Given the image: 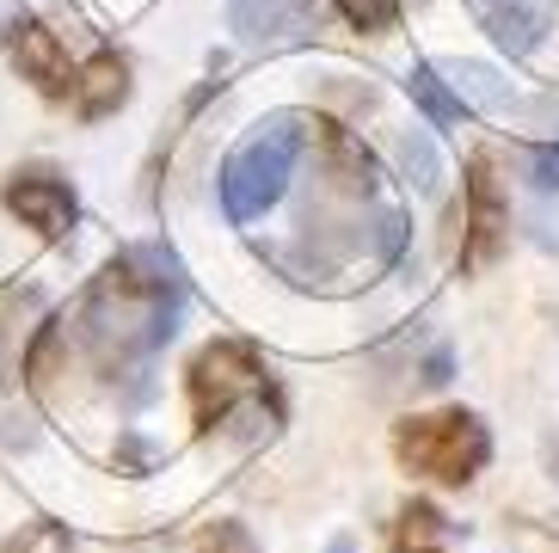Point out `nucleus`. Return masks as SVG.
Returning a JSON list of instances; mask_svg holds the SVG:
<instances>
[{"mask_svg": "<svg viewBox=\"0 0 559 553\" xmlns=\"http://www.w3.org/2000/svg\"><path fill=\"white\" fill-rule=\"evenodd\" d=\"M308 130L313 123L301 111H277V117H264L247 142H234V154L222 161V215L228 222L247 228V222H259L277 203L296 161L308 154Z\"/></svg>", "mask_w": 559, "mask_h": 553, "instance_id": "nucleus-3", "label": "nucleus"}, {"mask_svg": "<svg viewBox=\"0 0 559 553\" xmlns=\"http://www.w3.org/2000/svg\"><path fill=\"white\" fill-rule=\"evenodd\" d=\"M0 553H68V529L62 522H25L19 536L0 541Z\"/></svg>", "mask_w": 559, "mask_h": 553, "instance_id": "nucleus-16", "label": "nucleus"}, {"mask_svg": "<svg viewBox=\"0 0 559 553\" xmlns=\"http://www.w3.org/2000/svg\"><path fill=\"white\" fill-rule=\"evenodd\" d=\"M123 93H130V68H123V56H99V62L74 81V105H81V117L117 111V105H123Z\"/></svg>", "mask_w": 559, "mask_h": 553, "instance_id": "nucleus-13", "label": "nucleus"}, {"mask_svg": "<svg viewBox=\"0 0 559 553\" xmlns=\"http://www.w3.org/2000/svg\"><path fill=\"white\" fill-rule=\"evenodd\" d=\"M412 93L425 98V111L437 117V123H455L461 117V105H455V93H443V81H437V68H412Z\"/></svg>", "mask_w": 559, "mask_h": 553, "instance_id": "nucleus-18", "label": "nucleus"}, {"mask_svg": "<svg viewBox=\"0 0 559 553\" xmlns=\"http://www.w3.org/2000/svg\"><path fill=\"white\" fill-rule=\"evenodd\" d=\"M7 56H13V68L25 74V81L37 86L44 98H74V62H68L62 37L50 32V25H37V19H7Z\"/></svg>", "mask_w": 559, "mask_h": 553, "instance_id": "nucleus-7", "label": "nucleus"}, {"mask_svg": "<svg viewBox=\"0 0 559 553\" xmlns=\"http://www.w3.org/2000/svg\"><path fill=\"white\" fill-rule=\"evenodd\" d=\"M394 456L406 473L437 480V486H467L486 461H492V431L461 407L443 412H412L394 424Z\"/></svg>", "mask_w": 559, "mask_h": 553, "instance_id": "nucleus-5", "label": "nucleus"}, {"mask_svg": "<svg viewBox=\"0 0 559 553\" xmlns=\"http://www.w3.org/2000/svg\"><path fill=\"white\" fill-rule=\"evenodd\" d=\"M44 314V290L19 283V290H0V393L19 381L25 369V339H32V320Z\"/></svg>", "mask_w": 559, "mask_h": 553, "instance_id": "nucleus-11", "label": "nucleus"}, {"mask_svg": "<svg viewBox=\"0 0 559 553\" xmlns=\"http://www.w3.org/2000/svg\"><path fill=\"white\" fill-rule=\"evenodd\" d=\"M185 388H191V419L198 431H222L228 419L252 412V419H277V381L264 369V357L252 351L247 339H215L203 344L198 357H191V375H185ZM271 431V424H264Z\"/></svg>", "mask_w": 559, "mask_h": 553, "instance_id": "nucleus-4", "label": "nucleus"}, {"mask_svg": "<svg viewBox=\"0 0 559 553\" xmlns=\"http://www.w3.org/2000/svg\"><path fill=\"white\" fill-rule=\"evenodd\" d=\"M0 197H7V210H13L25 228H37L44 240H68V234H74L81 203H74V185H68L56 166H19Z\"/></svg>", "mask_w": 559, "mask_h": 553, "instance_id": "nucleus-6", "label": "nucleus"}, {"mask_svg": "<svg viewBox=\"0 0 559 553\" xmlns=\"http://www.w3.org/2000/svg\"><path fill=\"white\" fill-rule=\"evenodd\" d=\"M338 13L357 25V32L381 37V32H394V19H400V0H338Z\"/></svg>", "mask_w": 559, "mask_h": 553, "instance_id": "nucleus-17", "label": "nucleus"}, {"mask_svg": "<svg viewBox=\"0 0 559 553\" xmlns=\"http://www.w3.org/2000/svg\"><path fill=\"white\" fill-rule=\"evenodd\" d=\"M313 142H320V185L296 215L289 246H277L271 259L308 290H357L400 259L406 210L388 197L381 166L357 136H345L338 123H313Z\"/></svg>", "mask_w": 559, "mask_h": 553, "instance_id": "nucleus-1", "label": "nucleus"}, {"mask_svg": "<svg viewBox=\"0 0 559 553\" xmlns=\"http://www.w3.org/2000/svg\"><path fill=\"white\" fill-rule=\"evenodd\" d=\"M313 0H228L234 32L247 44H289V37L313 32Z\"/></svg>", "mask_w": 559, "mask_h": 553, "instance_id": "nucleus-10", "label": "nucleus"}, {"mask_svg": "<svg viewBox=\"0 0 559 553\" xmlns=\"http://www.w3.org/2000/svg\"><path fill=\"white\" fill-rule=\"evenodd\" d=\"M179 308H185L179 259L166 246H130L81 295V308H74V344H81V357L93 369L117 381V375L148 369L160 357L166 339H173V326H179Z\"/></svg>", "mask_w": 559, "mask_h": 553, "instance_id": "nucleus-2", "label": "nucleus"}, {"mask_svg": "<svg viewBox=\"0 0 559 553\" xmlns=\"http://www.w3.org/2000/svg\"><path fill=\"white\" fill-rule=\"evenodd\" d=\"M198 553H259V548H252V529H247V522H215L210 536L198 541Z\"/></svg>", "mask_w": 559, "mask_h": 553, "instance_id": "nucleus-19", "label": "nucleus"}, {"mask_svg": "<svg viewBox=\"0 0 559 553\" xmlns=\"http://www.w3.org/2000/svg\"><path fill=\"white\" fill-rule=\"evenodd\" d=\"M394 553H449V522L443 510H430V505H400L394 517Z\"/></svg>", "mask_w": 559, "mask_h": 553, "instance_id": "nucleus-15", "label": "nucleus"}, {"mask_svg": "<svg viewBox=\"0 0 559 553\" xmlns=\"http://www.w3.org/2000/svg\"><path fill=\"white\" fill-rule=\"evenodd\" d=\"M523 215H528V234L554 252L559 246V154H542V161L528 166V179H523Z\"/></svg>", "mask_w": 559, "mask_h": 553, "instance_id": "nucleus-12", "label": "nucleus"}, {"mask_svg": "<svg viewBox=\"0 0 559 553\" xmlns=\"http://www.w3.org/2000/svg\"><path fill=\"white\" fill-rule=\"evenodd\" d=\"M443 74H449V86H455V105H461V111H510V86L498 81L492 68L449 62Z\"/></svg>", "mask_w": 559, "mask_h": 553, "instance_id": "nucleus-14", "label": "nucleus"}, {"mask_svg": "<svg viewBox=\"0 0 559 553\" xmlns=\"http://www.w3.org/2000/svg\"><path fill=\"white\" fill-rule=\"evenodd\" d=\"M479 7V25L492 32L498 49L510 56H535L542 37L554 32V7L559 0H474Z\"/></svg>", "mask_w": 559, "mask_h": 553, "instance_id": "nucleus-9", "label": "nucleus"}, {"mask_svg": "<svg viewBox=\"0 0 559 553\" xmlns=\"http://www.w3.org/2000/svg\"><path fill=\"white\" fill-rule=\"evenodd\" d=\"M504 234H510V203L492 179V154H474L467 161V246H461V264L467 271L492 264Z\"/></svg>", "mask_w": 559, "mask_h": 553, "instance_id": "nucleus-8", "label": "nucleus"}]
</instances>
